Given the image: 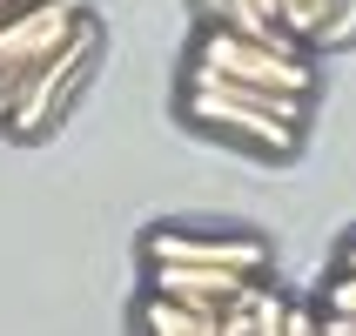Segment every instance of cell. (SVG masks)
I'll list each match as a JSON object with an SVG mask.
<instances>
[{
    "instance_id": "cell-11",
    "label": "cell",
    "mask_w": 356,
    "mask_h": 336,
    "mask_svg": "<svg viewBox=\"0 0 356 336\" xmlns=\"http://www.w3.org/2000/svg\"><path fill=\"white\" fill-rule=\"evenodd\" d=\"M337 269H343V276H356V236L343 242V256H337Z\"/></svg>"
},
{
    "instance_id": "cell-4",
    "label": "cell",
    "mask_w": 356,
    "mask_h": 336,
    "mask_svg": "<svg viewBox=\"0 0 356 336\" xmlns=\"http://www.w3.org/2000/svg\"><path fill=\"white\" fill-rule=\"evenodd\" d=\"M216 27H276L296 47H350L356 40V0H202Z\"/></svg>"
},
{
    "instance_id": "cell-8",
    "label": "cell",
    "mask_w": 356,
    "mask_h": 336,
    "mask_svg": "<svg viewBox=\"0 0 356 336\" xmlns=\"http://www.w3.org/2000/svg\"><path fill=\"white\" fill-rule=\"evenodd\" d=\"M141 336H216V317L175 310V303H161V296H141Z\"/></svg>"
},
{
    "instance_id": "cell-6",
    "label": "cell",
    "mask_w": 356,
    "mask_h": 336,
    "mask_svg": "<svg viewBox=\"0 0 356 336\" xmlns=\"http://www.w3.org/2000/svg\"><path fill=\"white\" fill-rule=\"evenodd\" d=\"M148 269H229V276H256L269 269V249L256 236H216V229H148L141 236Z\"/></svg>"
},
{
    "instance_id": "cell-9",
    "label": "cell",
    "mask_w": 356,
    "mask_h": 336,
    "mask_svg": "<svg viewBox=\"0 0 356 336\" xmlns=\"http://www.w3.org/2000/svg\"><path fill=\"white\" fill-rule=\"evenodd\" d=\"M316 317H356V276L330 269V282H323V303H316Z\"/></svg>"
},
{
    "instance_id": "cell-1",
    "label": "cell",
    "mask_w": 356,
    "mask_h": 336,
    "mask_svg": "<svg viewBox=\"0 0 356 336\" xmlns=\"http://www.w3.org/2000/svg\"><path fill=\"white\" fill-rule=\"evenodd\" d=\"M181 121L262 161H289L309 128V101L269 95V88H229V81H181Z\"/></svg>"
},
{
    "instance_id": "cell-10",
    "label": "cell",
    "mask_w": 356,
    "mask_h": 336,
    "mask_svg": "<svg viewBox=\"0 0 356 336\" xmlns=\"http://www.w3.org/2000/svg\"><path fill=\"white\" fill-rule=\"evenodd\" d=\"M289 336H316V310H302V303H289Z\"/></svg>"
},
{
    "instance_id": "cell-7",
    "label": "cell",
    "mask_w": 356,
    "mask_h": 336,
    "mask_svg": "<svg viewBox=\"0 0 356 336\" xmlns=\"http://www.w3.org/2000/svg\"><path fill=\"white\" fill-rule=\"evenodd\" d=\"M262 282L256 276H229V269H148V296L175 303V310H195V317H229L236 303H249Z\"/></svg>"
},
{
    "instance_id": "cell-12",
    "label": "cell",
    "mask_w": 356,
    "mask_h": 336,
    "mask_svg": "<svg viewBox=\"0 0 356 336\" xmlns=\"http://www.w3.org/2000/svg\"><path fill=\"white\" fill-rule=\"evenodd\" d=\"M20 7H34V0H0V20H14Z\"/></svg>"
},
{
    "instance_id": "cell-3",
    "label": "cell",
    "mask_w": 356,
    "mask_h": 336,
    "mask_svg": "<svg viewBox=\"0 0 356 336\" xmlns=\"http://www.w3.org/2000/svg\"><path fill=\"white\" fill-rule=\"evenodd\" d=\"M95 61H101V27H95V14H88L74 34H67V47H60V54H47L34 74L14 88V101L0 108V128H7V135H20V141L47 135V128L60 121V108L81 95V81L95 74Z\"/></svg>"
},
{
    "instance_id": "cell-5",
    "label": "cell",
    "mask_w": 356,
    "mask_h": 336,
    "mask_svg": "<svg viewBox=\"0 0 356 336\" xmlns=\"http://www.w3.org/2000/svg\"><path fill=\"white\" fill-rule=\"evenodd\" d=\"M81 20H88L81 0H34V7H20L14 20H0V108L14 101V88L34 74L47 54L67 47V34H74Z\"/></svg>"
},
{
    "instance_id": "cell-2",
    "label": "cell",
    "mask_w": 356,
    "mask_h": 336,
    "mask_svg": "<svg viewBox=\"0 0 356 336\" xmlns=\"http://www.w3.org/2000/svg\"><path fill=\"white\" fill-rule=\"evenodd\" d=\"M188 81H229V88H269V95H316V54L276 27H202L188 47Z\"/></svg>"
}]
</instances>
